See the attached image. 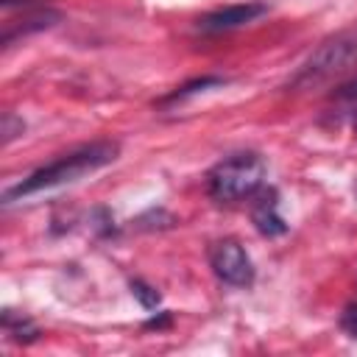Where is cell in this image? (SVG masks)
Returning a JSON list of instances; mask_svg holds the SVG:
<instances>
[{"instance_id": "cell-1", "label": "cell", "mask_w": 357, "mask_h": 357, "mask_svg": "<svg viewBox=\"0 0 357 357\" xmlns=\"http://www.w3.org/2000/svg\"><path fill=\"white\" fill-rule=\"evenodd\" d=\"M117 153H120V145L112 142V139H95V142H86V145H78V148L56 156L53 162L36 167L33 173H28L14 187H6L3 190V204L20 201V198H28V195H36L42 190L61 187V184H73V181L112 165L117 159Z\"/></svg>"}, {"instance_id": "cell-2", "label": "cell", "mask_w": 357, "mask_h": 357, "mask_svg": "<svg viewBox=\"0 0 357 357\" xmlns=\"http://www.w3.org/2000/svg\"><path fill=\"white\" fill-rule=\"evenodd\" d=\"M357 67V20L337 33L326 36L301 64L298 70L287 78V92H307L315 89L346 70Z\"/></svg>"}, {"instance_id": "cell-3", "label": "cell", "mask_w": 357, "mask_h": 357, "mask_svg": "<svg viewBox=\"0 0 357 357\" xmlns=\"http://www.w3.org/2000/svg\"><path fill=\"white\" fill-rule=\"evenodd\" d=\"M262 187H265V162L254 151L231 153L206 173V192L218 204L254 198Z\"/></svg>"}, {"instance_id": "cell-4", "label": "cell", "mask_w": 357, "mask_h": 357, "mask_svg": "<svg viewBox=\"0 0 357 357\" xmlns=\"http://www.w3.org/2000/svg\"><path fill=\"white\" fill-rule=\"evenodd\" d=\"M0 6L6 11H11L14 6H22V17L20 20H3V33H0V45L11 47L17 39L36 33V31H47L61 20V11H56L53 6H45L39 0H0Z\"/></svg>"}, {"instance_id": "cell-5", "label": "cell", "mask_w": 357, "mask_h": 357, "mask_svg": "<svg viewBox=\"0 0 357 357\" xmlns=\"http://www.w3.org/2000/svg\"><path fill=\"white\" fill-rule=\"evenodd\" d=\"M209 265H212L215 276L223 284H231V287H248V284H254V262L245 254V248L237 240H231V237L218 240L209 248Z\"/></svg>"}, {"instance_id": "cell-6", "label": "cell", "mask_w": 357, "mask_h": 357, "mask_svg": "<svg viewBox=\"0 0 357 357\" xmlns=\"http://www.w3.org/2000/svg\"><path fill=\"white\" fill-rule=\"evenodd\" d=\"M262 14H268L265 3H234V6H223V8L201 14L195 20V28L201 33H223V31H234V28L248 25Z\"/></svg>"}, {"instance_id": "cell-7", "label": "cell", "mask_w": 357, "mask_h": 357, "mask_svg": "<svg viewBox=\"0 0 357 357\" xmlns=\"http://www.w3.org/2000/svg\"><path fill=\"white\" fill-rule=\"evenodd\" d=\"M254 206H251V220L257 226V231L262 237H282L287 231V223L284 218L279 215V198H276V190L271 187H262L257 195H254Z\"/></svg>"}, {"instance_id": "cell-8", "label": "cell", "mask_w": 357, "mask_h": 357, "mask_svg": "<svg viewBox=\"0 0 357 357\" xmlns=\"http://www.w3.org/2000/svg\"><path fill=\"white\" fill-rule=\"evenodd\" d=\"M3 332L8 335V340H17V343H33L39 337V326L28 315L14 312V310L3 312Z\"/></svg>"}, {"instance_id": "cell-9", "label": "cell", "mask_w": 357, "mask_h": 357, "mask_svg": "<svg viewBox=\"0 0 357 357\" xmlns=\"http://www.w3.org/2000/svg\"><path fill=\"white\" fill-rule=\"evenodd\" d=\"M226 81L220 78V75H204V78H195V81H187L184 86H178L176 92H170L165 100H162V106L165 103H176V100H184V98H190V95H195V92H204V89H209V86H223Z\"/></svg>"}, {"instance_id": "cell-10", "label": "cell", "mask_w": 357, "mask_h": 357, "mask_svg": "<svg viewBox=\"0 0 357 357\" xmlns=\"http://www.w3.org/2000/svg\"><path fill=\"white\" fill-rule=\"evenodd\" d=\"M131 296H134L145 310H156V307L162 304L159 290H156V287H151V284H148V282H142V279H134V282H131Z\"/></svg>"}, {"instance_id": "cell-11", "label": "cell", "mask_w": 357, "mask_h": 357, "mask_svg": "<svg viewBox=\"0 0 357 357\" xmlns=\"http://www.w3.org/2000/svg\"><path fill=\"white\" fill-rule=\"evenodd\" d=\"M25 131V123H22V117H17L14 112H6L3 114V128H0V134H3V145H8L14 137H20Z\"/></svg>"}, {"instance_id": "cell-12", "label": "cell", "mask_w": 357, "mask_h": 357, "mask_svg": "<svg viewBox=\"0 0 357 357\" xmlns=\"http://www.w3.org/2000/svg\"><path fill=\"white\" fill-rule=\"evenodd\" d=\"M340 329H343L349 337L357 340V304H354V301L343 307V312H340Z\"/></svg>"}, {"instance_id": "cell-13", "label": "cell", "mask_w": 357, "mask_h": 357, "mask_svg": "<svg viewBox=\"0 0 357 357\" xmlns=\"http://www.w3.org/2000/svg\"><path fill=\"white\" fill-rule=\"evenodd\" d=\"M337 98H343V100H354V98H357V78H351L349 84H343L340 92H337Z\"/></svg>"}, {"instance_id": "cell-14", "label": "cell", "mask_w": 357, "mask_h": 357, "mask_svg": "<svg viewBox=\"0 0 357 357\" xmlns=\"http://www.w3.org/2000/svg\"><path fill=\"white\" fill-rule=\"evenodd\" d=\"M167 324H170V315H167V312H162L159 318L145 321V329H162V326H167Z\"/></svg>"}]
</instances>
